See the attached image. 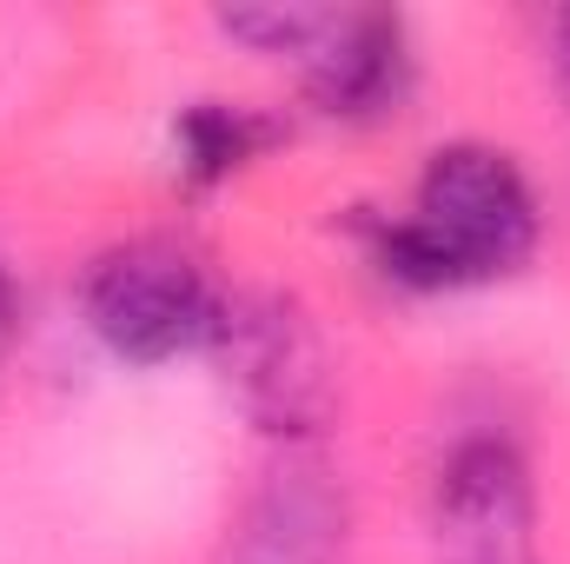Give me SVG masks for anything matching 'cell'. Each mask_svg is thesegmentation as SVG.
<instances>
[{
	"mask_svg": "<svg viewBox=\"0 0 570 564\" xmlns=\"http://www.w3.org/2000/svg\"><path fill=\"white\" fill-rule=\"evenodd\" d=\"M365 266L399 292H471L524 273L544 240V206L518 153L451 140L425 153L405 213L358 220Z\"/></svg>",
	"mask_w": 570,
	"mask_h": 564,
	"instance_id": "obj_1",
	"label": "cell"
},
{
	"mask_svg": "<svg viewBox=\"0 0 570 564\" xmlns=\"http://www.w3.org/2000/svg\"><path fill=\"white\" fill-rule=\"evenodd\" d=\"M226 312V285L206 260L166 233H134L87 260L80 273V319L120 366H173L213 352Z\"/></svg>",
	"mask_w": 570,
	"mask_h": 564,
	"instance_id": "obj_2",
	"label": "cell"
},
{
	"mask_svg": "<svg viewBox=\"0 0 570 564\" xmlns=\"http://www.w3.org/2000/svg\"><path fill=\"white\" fill-rule=\"evenodd\" d=\"M239 412L273 438H312L332 419V359L318 325L285 292H226L213 352Z\"/></svg>",
	"mask_w": 570,
	"mask_h": 564,
	"instance_id": "obj_3",
	"label": "cell"
},
{
	"mask_svg": "<svg viewBox=\"0 0 570 564\" xmlns=\"http://www.w3.org/2000/svg\"><path fill=\"white\" fill-rule=\"evenodd\" d=\"M431 564H544L538 552V478L518 438L464 431L425 492Z\"/></svg>",
	"mask_w": 570,
	"mask_h": 564,
	"instance_id": "obj_4",
	"label": "cell"
},
{
	"mask_svg": "<svg viewBox=\"0 0 570 564\" xmlns=\"http://www.w3.org/2000/svg\"><path fill=\"white\" fill-rule=\"evenodd\" d=\"M298 87L318 120L392 127L419 94V40L392 7H332L325 33L298 60Z\"/></svg>",
	"mask_w": 570,
	"mask_h": 564,
	"instance_id": "obj_5",
	"label": "cell"
},
{
	"mask_svg": "<svg viewBox=\"0 0 570 564\" xmlns=\"http://www.w3.org/2000/svg\"><path fill=\"white\" fill-rule=\"evenodd\" d=\"M233 564H345V492L318 465L285 458L246 498Z\"/></svg>",
	"mask_w": 570,
	"mask_h": 564,
	"instance_id": "obj_6",
	"label": "cell"
},
{
	"mask_svg": "<svg viewBox=\"0 0 570 564\" xmlns=\"http://www.w3.org/2000/svg\"><path fill=\"white\" fill-rule=\"evenodd\" d=\"M285 140V120L246 107V100H193L173 120V179L193 193H213L226 179H239L246 166H259Z\"/></svg>",
	"mask_w": 570,
	"mask_h": 564,
	"instance_id": "obj_7",
	"label": "cell"
},
{
	"mask_svg": "<svg viewBox=\"0 0 570 564\" xmlns=\"http://www.w3.org/2000/svg\"><path fill=\"white\" fill-rule=\"evenodd\" d=\"M325 20H332V7H298V0L213 13V27H219L226 40H239V47H253V54H266V60H292V67L312 54V40L325 33Z\"/></svg>",
	"mask_w": 570,
	"mask_h": 564,
	"instance_id": "obj_8",
	"label": "cell"
},
{
	"mask_svg": "<svg viewBox=\"0 0 570 564\" xmlns=\"http://www.w3.org/2000/svg\"><path fill=\"white\" fill-rule=\"evenodd\" d=\"M544 60L558 74V87L570 94V7H551L544 13Z\"/></svg>",
	"mask_w": 570,
	"mask_h": 564,
	"instance_id": "obj_9",
	"label": "cell"
},
{
	"mask_svg": "<svg viewBox=\"0 0 570 564\" xmlns=\"http://www.w3.org/2000/svg\"><path fill=\"white\" fill-rule=\"evenodd\" d=\"M13 346H20V292H13L7 266H0V372H7V359H13Z\"/></svg>",
	"mask_w": 570,
	"mask_h": 564,
	"instance_id": "obj_10",
	"label": "cell"
}]
</instances>
